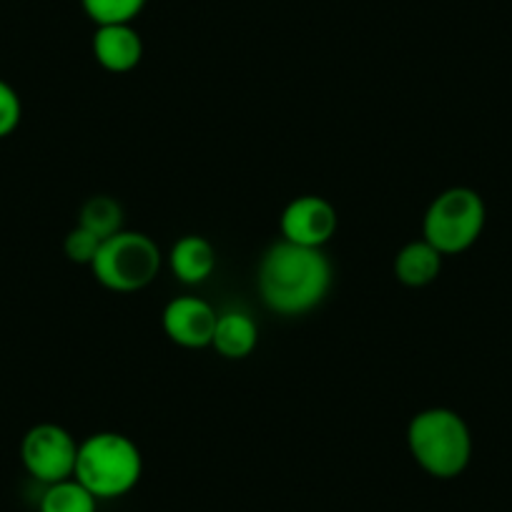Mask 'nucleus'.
<instances>
[{"label":"nucleus","mask_w":512,"mask_h":512,"mask_svg":"<svg viewBox=\"0 0 512 512\" xmlns=\"http://www.w3.org/2000/svg\"><path fill=\"white\" fill-rule=\"evenodd\" d=\"M256 287L262 302L282 317H299L324 302L332 289V264L322 249L277 241L262 256Z\"/></svg>","instance_id":"1"},{"label":"nucleus","mask_w":512,"mask_h":512,"mask_svg":"<svg viewBox=\"0 0 512 512\" xmlns=\"http://www.w3.org/2000/svg\"><path fill=\"white\" fill-rule=\"evenodd\" d=\"M407 447L417 465L437 480H452L472 460V432L467 422L447 407H430L412 417Z\"/></svg>","instance_id":"2"},{"label":"nucleus","mask_w":512,"mask_h":512,"mask_svg":"<svg viewBox=\"0 0 512 512\" xmlns=\"http://www.w3.org/2000/svg\"><path fill=\"white\" fill-rule=\"evenodd\" d=\"M144 475V457L134 440L121 432H96L78 442L76 477L96 500L128 495Z\"/></svg>","instance_id":"3"},{"label":"nucleus","mask_w":512,"mask_h":512,"mask_svg":"<svg viewBox=\"0 0 512 512\" xmlns=\"http://www.w3.org/2000/svg\"><path fill=\"white\" fill-rule=\"evenodd\" d=\"M91 269L93 277L111 292H139L159 277L161 249L151 236L121 229L101 241Z\"/></svg>","instance_id":"4"},{"label":"nucleus","mask_w":512,"mask_h":512,"mask_svg":"<svg viewBox=\"0 0 512 512\" xmlns=\"http://www.w3.org/2000/svg\"><path fill=\"white\" fill-rule=\"evenodd\" d=\"M487 209L482 196L467 186H452L432 199L422 221V236L442 256L462 254L482 236Z\"/></svg>","instance_id":"5"},{"label":"nucleus","mask_w":512,"mask_h":512,"mask_svg":"<svg viewBox=\"0 0 512 512\" xmlns=\"http://www.w3.org/2000/svg\"><path fill=\"white\" fill-rule=\"evenodd\" d=\"M78 442L71 432L53 422L31 427L21 442V462L28 475L41 485H53L76 472Z\"/></svg>","instance_id":"6"},{"label":"nucleus","mask_w":512,"mask_h":512,"mask_svg":"<svg viewBox=\"0 0 512 512\" xmlns=\"http://www.w3.org/2000/svg\"><path fill=\"white\" fill-rule=\"evenodd\" d=\"M279 226H282L284 241L322 249L337 234V209L322 196H297L282 211Z\"/></svg>","instance_id":"7"},{"label":"nucleus","mask_w":512,"mask_h":512,"mask_svg":"<svg viewBox=\"0 0 512 512\" xmlns=\"http://www.w3.org/2000/svg\"><path fill=\"white\" fill-rule=\"evenodd\" d=\"M216 319L211 304L199 297H179L166 304L164 309V332L174 344L186 349L209 347L214 339Z\"/></svg>","instance_id":"8"},{"label":"nucleus","mask_w":512,"mask_h":512,"mask_svg":"<svg viewBox=\"0 0 512 512\" xmlns=\"http://www.w3.org/2000/svg\"><path fill=\"white\" fill-rule=\"evenodd\" d=\"M93 56L103 71L128 73L144 58V41L131 23L98 26L93 33Z\"/></svg>","instance_id":"9"},{"label":"nucleus","mask_w":512,"mask_h":512,"mask_svg":"<svg viewBox=\"0 0 512 512\" xmlns=\"http://www.w3.org/2000/svg\"><path fill=\"white\" fill-rule=\"evenodd\" d=\"M171 272L184 284H201L214 274L216 249L204 236L189 234L174 244L169 254Z\"/></svg>","instance_id":"10"},{"label":"nucleus","mask_w":512,"mask_h":512,"mask_svg":"<svg viewBox=\"0 0 512 512\" xmlns=\"http://www.w3.org/2000/svg\"><path fill=\"white\" fill-rule=\"evenodd\" d=\"M442 272V254L430 241H410L397 251L395 277L405 287H427L435 282Z\"/></svg>","instance_id":"11"},{"label":"nucleus","mask_w":512,"mask_h":512,"mask_svg":"<svg viewBox=\"0 0 512 512\" xmlns=\"http://www.w3.org/2000/svg\"><path fill=\"white\" fill-rule=\"evenodd\" d=\"M259 329L256 322L244 312H224L216 319L211 347L226 359H244L254 352Z\"/></svg>","instance_id":"12"},{"label":"nucleus","mask_w":512,"mask_h":512,"mask_svg":"<svg viewBox=\"0 0 512 512\" xmlns=\"http://www.w3.org/2000/svg\"><path fill=\"white\" fill-rule=\"evenodd\" d=\"M96 505V497L76 477H68V480L46 485L38 502V512H96Z\"/></svg>","instance_id":"13"},{"label":"nucleus","mask_w":512,"mask_h":512,"mask_svg":"<svg viewBox=\"0 0 512 512\" xmlns=\"http://www.w3.org/2000/svg\"><path fill=\"white\" fill-rule=\"evenodd\" d=\"M78 226H83V229L91 231L93 236L106 241L108 236L121 231L123 226L121 204H118L113 196H106V194L91 196V199L81 206V219H78Z\"/></svg>","instance_id":"14"},{"label":"nucleus","mask_w":512,"mask_h":512,"mask_svg":"<svg viewBox=\"0 0 512 512\" xmlns=\"http://www.w3.org/2000/svg\"><path fill=\"white\" fill-rule=\"evenodd\" d=\"M81 6L96 26H116L134 21L144 11L146 0H81Z\"/></svg>","instance_id":"15"},{"label":"nucleus","mask_w":512,"mask_h":512,"mask_svg":"<svg viewBox=\"0 0 512 512\" xmlns=\"http://www.w3.org/2000/svg\"><path fill=\"white\" fill-rule=\"evenodd\" d=\"M98 246H101V239L93 236L91 231H86L83 226H76L73 231H68L66 241H63V251L71 259L73 264H88L91 267L93 259L98 254Z\"/></svg>","instance_id":"16"},{"label":"nucleus","mask_w":512,"mask_h":512,"mask_svg":"<svg viewBox=\"0 0 512 512\" xmlns=\"http://www.w3.org/2000/svg\"><path fill=\"white\" fill-rule=\"evenodd\" d=\"M23 118V103L21 96L16 93V88L11 83H6L0 78V139H8V136L21 126Z\"/></svg>","instance_id":"17"}]
</instances>
